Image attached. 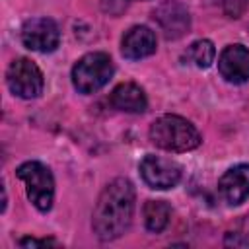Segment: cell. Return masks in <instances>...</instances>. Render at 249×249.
<instances>
[{
  "label": "cell",
  "instance_id": "obj_1",
  "mask_svg": "<svg viewBox=\"0 0 249 249\" xmlns=\"http://www.w3.org/2000/svg\"><path fill=\"white\" fill-rule=\"evenodd\" d=\"M132 214H134V187L128 179L119 177L101 191L95 202L91 216L93 233L101 241H113L130 228Z\"/></svg>",
  "mask_w": 249,
  "mask_h": 249
},
{
  "label": "cell",
  "instance_id": "obj_2",
  "mask_svg": "<svg viewBox=\"0 0 249 249\" xmlns=\"http://www.w3.org/2000/svg\"><path fill=\"white\" fill-rule=\"evenodd\" d=\"M150 140L167 152H189L200 144L195 124L179 115H161L150 126Z\"/></svg>",
  "mask_w": 249,
  "mask_h": 249
},
{
  "label": "cell",
  "instance_id": "obj_3",
  "mask_svg": "<svg viewBox=\"0 0 249 249\" xmlns=\"http://www.w3.org/2000/svg\"><path fill=\"white\" fill-rule=\"evenodd\" d=\"M113 60L107 53H88L72 68V84L80 93L99 91L113 76Z\"/></svg>",
  "mask_w": 249,
  "mask_h": 249
},
{
  "label": "cell",
  "instance_id": "obj_4",
  "mask_svg": "<svg viewBox=\"0 0 249 249\" xmlns=\"http://www.w3.org/2000/svg\"><path fill=\"white\" fill-rule=\"evenodd\" d=\"M16 175L25 183L27 198L39 212H49L54 200V179L41 161H25L16 169Z\"/></svg>",
  "mask_w": 249,
  "mask_h": 249
},
{
  "label": "cell",
  "instance_id": "obj_5",
  "mask_svg": "<svg viewBox=\"0 0 249 249\" xmlns=\"http://www.w3.org/2000/svg\"><path fill=\"white\" fill-rule=\"evenodd\" d=\"M6 84L10 91L21 99H33L43 93L45 78L39 66L29 58H16L6 72Z\"/></svg>",
  "mask_w": 249,
  "mask_h": 249
},
{
  "label": "cell",
  "instance_id": "obj_6",
  "mask_svg": "<svg viewBox=\"0 0 249 249\" xmlns=\"http://www.w3.org/2000/svg\"><path fill=\"white\" fill-rule=\"evenodd\" d=\"M140 175L144 179V183L152 189H171L179 183L181 179V165L173 160L167 158H160V156H144V160L138 165Z\"/></svg>",
  "mask_w": 249,
  "mask_h": 249
},
{
  "label": "cell",
  "instance_id": "obj_7",
  "mask_svg": "<svg viewBox=\"0 0 249 249\" xmlns=\"http://www.w3.org/2000/svg\"><path fill=\"white\" fill-rule=\"evenodd\" d=\"M152 18L165 39H181L191 29V14L179 0H163L152 12Z\"/></svg>",
  "mask_w": 249,
  "mask_h": 249
},
{
  "label": "cell",
  "instance_id": "obj_8",
  "mask_svg": "<svg viewBox=\"0 0 249 249\" xmlns=\"http://www.w3.org/2000/svg\"><path fill=\"white\" fill-rule=\"evenodd\" d=\"M21 43L37 53H53L60 43L58 25L51 18H31L21 27Z\"/></svg>",
  "mask_w": 249,
  "mask_h": 249
},
{
  "label": "cell",
  "instance_id": "obj_9",
  "mask_svg": "<svg viewBox=\"0 0 249 249\" xmlns=\"http://www.w3.org/2000/svg\"><path fill=\"white\" fill-rule=\"evenodd\" d=\"M218 70L224 80L245 84L249 80V49L243 45H228L218 58Z\"/></svg>",
  "mask_w": 249,
  "mask_h": 249
},
{
  "label": "cell",
  "instance_id": "obj_10",
  "mask_svg": "<svg viewBox=\"0 0 249 249\" xmlns=\"http://www.w3.org/2000/svg\"><path fill=\"white\" fill-rule=\"evenodd\" d=\"M218 191L228 204H241L249 196V165L230 167L218 181Z\"/></svg>",
  "mask_w": 249,
  "mask_h": 249
},
{
  "label": "cell",
  "instance_id": "obj_11",
  "mask_svg": "<svg viewBox=\"0 0 249 249\" xmlns=\"http://www.w3.org/2000/svg\"><path fill=\"white\" fill-rule=\"evenodd\" d=\"M121 51L124 58L140 60L156 53V33L146 25L130 27L121 41Z\"/></svg>",
  "mask_w": 249,
  "mask_h": 249
},
{
  "label": "cell",
  "instance_id": "obj_12",
  "mask_svg": "<svg viewBox=\"0 0 249 249\" xmlns=\"http://www.w3.org/2000/svg\"><path fill=\"white\" fill-rule=\"evenodd\" d=\"M111 105L119 111H126V113H144L148 107V99L146 93L140 86L132 84V82H124L119 84L109 97Z\"/></svg>",
  "mask_w": 249,
  "mask_h": 249
},
{
  "label": "cell",
  "instance_id": "obj_13",
  "mask_svg": "<svg viewBox=\"0 0 249 249\" xmlns=\"http://www.w3.org/2000/svg\"><path fill=\"white\" fill-rule=\"evenodd\" d=\"M171 218V208L165 200H148L144 204V224L150 231L160 233L167 228Z\"/></svg>",
  "mask_w": 249,
  "mask_h": 249
},
{
  "label": "cell",
  "instance_id": "obj_14",
  "mask_svg": "<svg viewBox=\"0 0 249 249\" xmlns=\"http://www.w3.org/2000/svg\"><path fill=\"white\" fill-rule=\"evenodd\" d=\"M214 58H216V49L208 39H198L191 43L185 51V60L196 68H208L214 62Z\"/></svg>",
  "mask_w": 249,
  "mask_h": 249
},
{
  "label": "cell",
  "instance_id": "obj_15",
  "mask_svg": "<svg viewBox=\"0 0 249 249\" xmlns=\"http://www.w3.org/2000/svg\"><path fill=\"white\" fill-rule=\"evenodd\" d=\"M224 243L228 247H249V214H245L237 226L226 233Z\"/></svg>",
  "mask_w": 249,
  "mask_h": 249
},
{
  "label": "cell",
  "instance_id": "obj_16",
  "mask_svg": "<svg viewBox=\"0 0 249 249\" xmlns=\"http://www.w3.org/2000/svg\"><path fill=\"white\" fill-rule=\"evenodd\" d=\"M222 8L228 18H239L249 8V0H222Z\"/></svg>",
  "mask_w": 249,
  "mask_h": 249
},
{
  "label": "cell",
  "instance_id": "obj_17",
  "mask_svg": "<svg viewBox=\"0 0 249 249\" xmlns=\"http://www.w3.org/2000/svg\"><path fill=\"white\" fill-rule=\"evenodd\" d=\"M21 247H49V245H58L56 239L53 237H45V239H35V237H23L19 239Z\"/></svg>",
  "mask_w": 249,
  "mask_h": 249
}]
</instances>
